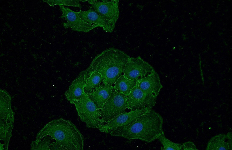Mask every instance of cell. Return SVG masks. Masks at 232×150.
I'll list each match as a JSON object with an SVG mask.
<instances>
[{
	"label": "cell",
	"instance_id": "6da1fadb",
	"mask_svg": "<svg viewBox=\"0 0 232 150\" xmlns=\"http://www.w3.org/2000/svg\"><path fill=\"white\" fill-rule=\"evenodd\" d=\"M162 116L151 109L125 126L111 129L113 136L121 137L129 140L139 139L150 143L164 134Z\"/></svg>",
	"mask_w": 232,
	"mask_h": 150
},
{
	"label": "cell",
	"instance_id": "7a4b0ae2",
	"mask_svg": "<svg viewBox=\"0 0 232 150\" xmlns=\"http://www.w3.org/2000/svg\"><path fill=\"white\" fill-rule=\"evenodd\" d=\"M50 136L63 150H83L84 140L82 134L70 121L63 118L53 120L38 132L36 140Z\"/></svg>",
	"mask_w": 232,
	"mask_h": 150
},
{
	"label": "cell",
	"instance_id": "3957f363",
	"mask_svg": "<svg viewBox=\"0 0 232 150\" xmlns=\"http://www.w3.org/2000/svg\"><path fill=\"white\" fill-rule=\"evenodd\" d=\"M130 57L119 49L109 48L95 57L86 70V73L97 72L102 75L104 83L113 86L122 75Z\"/></svg>",
	"mask_w": 232,
	"mask_h": 150
},
{
	"label": "cell",
	"instance_id": "277c9868",
	"mask_svg": "<svg viewBox=\"0 0 232 150\" xmlns=\"http://www.w3.org/2000/svg\"><path fill=\"white\" fill-rule=\"evenodd\" d=\"M0 112V150H8L12 135L14 122V114L11 105L10 95L6 91L1 89Z\"/></svg>",
	"mask_w": 232,
	"mask_h": 150
},
{
	"label": "cell",
	"instance_id": "5b68a950",
	"mask_svg": "<svg viewBox=\"0 0 232 150\" xmlns=\"http://www.w3.org/2000/svg\"><path fill=\"white\" fill-rule=\"evenodd\" d=\"M73 104L81 120L87 127L99 130L105 124L101 115L100 109L84 92L81 98Z\"/></svg>",
	"mask_w": 232,
	"mask_h": 150
},
{
	"label": "cell",
	"instance_id": "8992f818",
	"mask_svg": "<svg viewBox=\"0 0 232 150\" xmlns=\"http://www.w3.org/2000/svg\"><path fill=\"white\" fill-rule=\"evenodd\" d=\"M127 108V95L117 93L113 88L109 98L100 109V114L105 123L126 112Z\"/></svg>",
	"mask_w": 232,
	"mask_h": 150
},
{
	"label": "cell",
	"instance_id": "52a82bcc",
	"mask_svg": "<svg viewBox=\"0 0 232 150\" xmlns=\"http://www.w3.org/2000/svg\"><path fill=\"white\" fill-rule=\"evenodd\" d=\"M93 9L114 29L119 18V0H87Z\"/></svg>",
	"mask_w": 232,
	"mask_h": 150
},
{
	"label": "cell",
	"instance_id": "ba28073f",
	"mask_svg": "<svg viewBox=\"0 0 232 150\" xmlns=\"http://www.w3.org/2000/svg\"><path fill=\"white\" fill-rule=\"evenodd\" d=\"M156 100V97L144 94L139 88L138 82L137 85L127 95L128 108L130 111L151 109L155 105Z\"/></svg>",
	"mask_w": 232,
	"mask_h": 150
},
{
	"label": "cell",
	"instance_id": "9c48e42d",
	"mask_svg": "<svg viewBox=\"0 0 232 150\" xmlns=\"http://www.w3.org/2000/svg\"><path fill=\"white\" fill-rule=\"evenodd\" d=\"M148 63L141 57H130L125 67L124 76L131 80H136L154 71Z\"/></svg>",
	"mask_w": 232,
	"mask_h": 150
},
{
	"label": "cell",
	"instance_id": "30bf717a",
	"mask_svg": "<svg viewBox=\"0 0 232 150\" xmlns=\"http://www.w3.org/2000/svg\"><path fill=\"white\" fill-rule=\"evenodd\" d=\"M59 6L62 12V14L60 18H65L66 21L63 24L65 29L70 28L75 31L86 33L97 27L95 25L88 24L82 20L79 16V11L75 12L63 5Z\"/></svg>",
	"mask_w": 232,
	"mask_h": 150
},
{
	"label": "cell",
	"instance_id": "8fae6325",
	"mask_svg": "<svg viewBox=\"0 0 232 150\" xmlns=\"http://www.w3.org/2000/svg\"><path fill=\"white\" fill-rule=\"evenodd\" d=\"M149 110L150 109H145L124 112L105 123L99 130L102 132L109 133L112 128L125 126L130 123Z\"/></svg>",
	"mask_w": 232,
	"mask_h": 150
},
{
	"label": "cell",
	"instance_id": "7c38bea8",
	"mask_svg": "<svg viewBox=\"0 0 232 150\" xmlns=\"http://www.w3.org/2000/svg\"><path fill=\"white\" fill-rule=\"evenodd\" d=\"M138 86L145 94L156 97L163 87L158 74L155 71L139 79Z\"/></svg>",
	"mask_w": 232,
	"mask_h": 150
},
{
	"label": "cell",
	"instance_id": "4fadbf2b",
	"mask_svg": "<svg viewBox=\"0 0 232 150\" xmlns=\"http://www.w3.org/2000/svg\"><path fill=\"white\" fill-rule=\"evenodd\" d=\"M79 16L85 22L102 27L107 32H112L114 29L104 17L95 11L91 6L86 11H79Z\"/></svg>",
	"mask_w": 232,
	"mask_h": 150
},
{
	"label": "cell",
	"instance_id": "5bb4252c",
	"mask_svg": "<svg viewBox=\"0 0 232 150\" xmlns=\"http://www.w3.org/2000/svg\"><path fill=\"white\" fill-rule=\"evenodd\" d=\"M86 75V70L81 72L65 92V96L70 103L73 104L75 101L79 100L83 95Z\"/></svg>",
	"mask_w": 232,
	"mask_h": 150
},
{
	"label": "cell",
	"instance_id": "9a60e30c",
	"mask_svg": "<svg viewBox=\"0 0 232 150\" xmlns=\"http://www.w3.org/2000/svg\"><path fill=\"white\" fill-rule=\"evenodd\" d=\"M206 150H232V134L221 133L212 137L209 141Z\"/></svg>",
	"mask_w": 232,
	"mask_h": 150
},
{
	"label": "cell",
	"instance_id": "2e32d148",
	"mask_svg": "<svg viewBox=\"0 0 232 150\" xmlns=\"http://www.w3.org/2000/svg\"><path fill=\"white\" fill-rule=\"evenodd\" d=\"M114 87L103 83L99 88L87 95L96 106L101 109L110 97Z\"/></svg>",
	"mask_w": 232,
	"mask_h": 150
},
{
	"label": "cell",
	"instance_id": "e0dca14e",
	"mask_svg": "<svg viewBox=\"0 0 232 150\" xmlns=\"http://www.w3.org/2000/svg\"><path fill=\"white\" fill-rule=\"evenodd\" d=\"M103 83L102 76L99 72L94 71L86 73L84 89V93L89 95L99 88Z\"/></svg>",
	"mask_w": 232,
	"mask_h": 150
},
{
	"label": "cell",
	"instance_id": "ac0fdd59",
	"mask_svg": "<svg viewBox=\"0 0 232 150\" xmlns=\"http://www.w3.org/2000/svg\"><path fill=\"white\" fill-rule=\"evenodd\" d=\"M139 80H131L122 75L115 82L114 88L117 93L127 95L137 85Z\"/></svg>",
	"mask_w": 232,
	"mask_h": 150
},
{
	"label": "cell",
	"instance_id": "d6986e66",
	"mask_svg": "<svg viewBox=\"0 0 232 150\" xmlns=\"http://www.w3.org/2000/svg\"><path fill=\"white\" fill-rule=\"evenodd\" d=\"M52 140L50 136H47L40 140H35L32 141L30 144V149L50 150L51 141Z\"/></svg>",
	"mask_w": 232,
	"mask_h": 150
},
{
	"label": "cell",
	"instance_id": "ffe728a7",
	"mask_svg": "<svg viewBox=\"0 0 232 150\" xmlns=\"http://www.w3.org/2000/svg\"><path fill=\"white\" fill-rule=\"evenodd\" d=\"M163 145L162 150H182V145L179 143L171 141L167 138L164 134L160 135L157 138Z\"/></svg>",
	"mask_w": 232,
	"mask_h": 150
},
{
	"label": "cell",
	"instance_id": "44dd1931",
	"mask_svg": "<svg viewBox=\"0 0 232 150\" xmlns=\"http://www.w3.org/2000/svg\"><path fill=\"white\" fill-rule=\"evenodd\" d=\"M43 1L51 6L58 5H66L81 8L80 3V1L78 0H47Z\"/></svg>",
	"mask_w": 232,
	"mask_h": 150
},
{
	"label": "cell",
	"instance_id": "7402d4cb",
	"mask_svg": "<svg viewBox=\"0 0 232 150\" xmlns=\"http://www.w3.org/2000/svg\"><path fill=\"white\" fill-rule=\"evenodd\" d=\"M182 150H198L194 143L192 142L188 141L182 144Z\"/></svg>",
	"mask_w": 232,
	"mask_h": 150
}]
</instances>
